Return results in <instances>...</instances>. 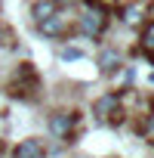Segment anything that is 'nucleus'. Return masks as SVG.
Wrapping results in <instances>:
<instances>
[{
    "mask_svg": "<svg viewBox=\"0 0 154 158\" xmlns=\"http://www.w3.org/2000/svg\"><path fill=\"white\" fill-rule=\"evenodd\" d=\"M102 28H105V13H102V6H99V10H90L87 16H80V34H83V37H96V34H102Z\"/></svg>",
    "mask_w": 154,
    "mask_h": 158,
    "instance_id": "f257e3e1",
    "label": "nucleus"
},
{
    "mask_svg": "<svg viewBox=\"0 0 154 158\" xmlns=\"http://www.w3.org/2000/svg\"><path fill=\"white\" fill-rule=\"evenodd\" d=\"M74 121H77V115H68V112H59V115H52V121H49V130L56 133V136H68V130L74 127Z\"/></svg>",
    "mask_w": 154,
    "mask_h": 158,
    "instance_id": "f03ea898",
    "label": "nucleus"
},
{
    "mask_svg": "<svg viewBox=\"0 0 154 158\" xmlns=\"http://www.w3.org/2000/svg\"><path fill=\"white\" fill-rule=\"evenodd\" d=\"M13 155H16V158H43L46 152H43V143H40V139H22Z\"/></svg>",
    "mask_w": 154,
    "mask_h": 158,
    "instance_id": "7ed1b4c3",
    "label": "nucleus"
},
{
    "mask_svg": "<svg viewBox=\"0 0 154 158\" xmlns=\"http://www.w3.org/2000/svg\"><path fill=\"white\" fill-rule=\"evenodd\" d=\"M40 34H43V37H59V34H65V16L56 13V16L43 19V22H40Z\"/></svg>",
    "mask_w": 154,
    "mask_h": 158,
    "instance_id": "20e7f679",
    "label": "nucleus"
},
{
    "mask_svg": "<svg viewBox=\"0 0 154 158\" xmlns=\"http://www.w3.org/2000/svg\"><path fill=\"white\" fill-rule=\"evenodd\" d=\"M93 112H96L99 118H111V115H117V93H108V96L96 99Z\"/></svg>",
    "mask_w": 154,
    "mask_h": 158,
    "instance_id": "39448f33",
    "label": "nucleus"
},
{
    "mask_svg": "<svg viewBox=\"0 0 154 158\" xmlns=\"http://www.w3.org/2000/svg\"><path fill=\"white\" fill-rule=\"evenodd\" d=\"M120 68V53L117 50H105L102 56H99V71L102 74H111V71H117Z\"/></svg>",
    "mask_w": 154,
    "mask_h": 158,
    "instance_id": "423d86ee",
    "label": "nucleus"
},
{
    "mask_svg": "<svg viewBox=\"0 0 154 158\" xmlns=\"http://www.w3.org/2000/svg\"><path fill=\"white\" fill-rule=\"evenodd\" d=\"M49 16H56V3H52V0H43V3L34 6V19H37V22H43V19H49Z\"/></svg>",
    "mask_w": 154,
    "mask_h": 158,
    "instance_id": "0eeeda50",
    "label": "nucleus"
},
{
    "mask_svg": "<svg viewBox=\"0 0 154 158\" xmlns=\"http://www.w3.org/2000/svg\"><path fill=\"white\" fill-rule=\"evenodd\" d=\"M142 50L154 59V22H148V28L142 31Z\"/></svg>",
    "mask_w": 154,
    "mask_h": 158,
    "instance_id": "6e6552de",
    "label": "nucleus"
},
{
    "mask_svg": "<svg viewBox=\"0 0 154 158\" xmlns=\"http://www.w3.org/2000/svg\"><path fill=\"white\" fill-rule=\"evenodd\" d=\"M139 19H142V3H133V6H126V10H123V22L136 25Z\"/></svg>",
    "mask_w": 154,
    "mask_h": 158,
    "instance_id": "1a4fd4ad",
    "label": "nucleus"
},
{
    "mask_svg": "<svg viewBox=\"0 0 154 158\" xmlns=\"http://www.w3.org/2000/svg\"><path fill=\"white\" fill-rule=\"evenodd\" d=\"M80 59H83V50H77V47L62 50V62H80Z\"/></svg>",
    "mask_w": 154,
    "mask_h": 158,
    "instance_id": "9d476101",
    "label": "nucleus"
},
{
    "mask_svg": "<svg viewBox=\"0 0 154 158\" xmlns=\"http://www.w3.org/2000/svg\"><path fill=\"white\" fill-rule=\"evenodd\" d=\"M52 3H56V6H74L77 0H52Z\"/></svg>",
    "mask_w": 154,
    "mask_h": 158,
    "instance_id": "9b49d317",
    "label": "nucleus"
},
{
    "mask_svg": "<svg viewBox=\"0 0 154 158\" xmlns=\"http://www.w3.org/2000/svg\"><path fill=\"white\" fill-rule=\"evenodd\" d=\"M6 40H10V31H6V28H0V44H6Z\"/></svg>",
    "mask_w": 154,
    "mask_h": 158,
    "instance_id": "f8f14e48",
    "label": "nucleus"
},
{
    "mask_svg": "<svg viewBox=\"0 0 154 158\" xmlns=\"http://www.w3.org/2000/svg\"><path fill=\"white\" fill-rule=\"evenodd\" d=\"M148 81H151V84H154V74H151V77H148Z\"/></svg>",
    "mask_w": 154,
    "mask_h": 158,
    "instance_id": "ddd939ff",
    "label": "nucleus"
}]
</instances>
